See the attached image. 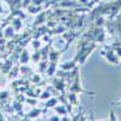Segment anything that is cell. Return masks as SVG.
<instances>
[{
  "label": "cell",
  "mask_w": 121,
  "mask_h": 121,
  "mask_svg": "<svg viewBox=\"0 0 121 121\" xmlns=\"http://www.w3.org/2000/svg\"><path fill=\"white\" fill-rule=\"evenodd\" d=\"M116 105H121V100H120V102H117V103H116Z\"/></svg>",
  "instance_id": "obj_1"
}]
</instances>
